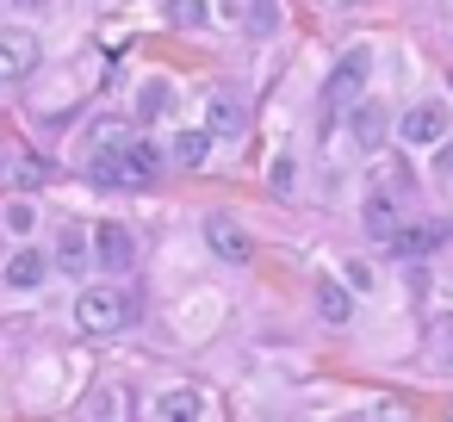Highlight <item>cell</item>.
<instances>
[{
    "mask_svg": "<svg viewBox=\"0 0 453 422\" xmlns=\"http://www.w3.org/2000/svg\"><path fill=\"white\" fill-rule=\"evenodd\" d=\"M131 317H137V298H131L125 286H88V292L75 298L81 335H119V329H131Z\"/></svg>",
    "mask_w": 453,
    "mask_h": 422,
    "instance_id": "cell-1",
    "label": "cell"
},
{
    "mask_svg": "<svg viewBox=\"0 0 453 422\" xmlns=\"http://www.w3.org/2000/svg\"><path fill=\"white\" fill-rule=\"evenodd\" d=\"M38 69V38L26 26H0V88H13Z\"/></svg>",
    "mask_w": 453,
    "mask_h": 422,
    "instance_id": "cell-2",
    "label": "cell"
},
{
    "mask_svg": "<svg viewBox=\"0 0 453 422\" xmlns=\"http://www.w3.org/2000/svg\"><path fill=\"white\" fill-rule=\"evenodd\" d=\"M366 69H372V57H366V50H348V57L335 63V75H329V88H323L329 112H348V106L366 94Z\"/></svg>",
    "mask_w": 453,
    "mask_h": 422,
    "instance_id": "cell-3",
    "label": "cell"
},
{
    "mask_svg": "<svg viewBox=\"0 0 453 422\" xmlns=\"http://www.w3.org/2000/svg\"><path fill=\"white\" fill-rule=\"evenodd\" d=\"M397 137H403L410 150H434V143L447 137V106H441V100H422V106H410V112L397 119Z\"/></svg>",
    "mask_w": 453,
    "mask_h": 422,
    "instance_id": "cell-4",
    "label": "cell"
},
{
    "mask_svg": "<svg viewBox=\"0 0 453 422\" xmlns=\"http://www.w3.org/2000/svg\"><path fill=\"white\" fill-rule=\"evenodd\" d=\"M94 261H100L106 273H125V267L137 261L131 230H125V224H100V230H94Z\"/></svg>",
    "mask_w": 453,
    "mask_h": 422,
    "instance_id": "cell-5",
    "label": "cell"
},
{
    "mask_svg": "<svg viewBox=\"0 0 453 422\" xmlns=\"http://www.w3.org/2000/svg\"><path fill=\"white\" fill-rule=\"evenodd\" d=\"M242 125H249V119H242L236 94H224V88H218V94L205 100V131H211V143H236V137H242Z\"/></svg>",
    "mask_w": 453,
    "mask_h": 422,
    "instance_id": "cell-6",
    "label": "cell"
},
{
    "mask_svg": "<svg viewBox=\"0 0 453 422\" xmlns=\"http://www.w3.org/2000/svg\"><path fill=\"white\" fill-rule=\"evenodd\" d=\"M63 273H88L94 267V230H81V224H69L63 236H57V255H50Z\"/></svg>",
    "mask_w": 453,
    "mask_h": 422,
    "instance_id": "cell-7",
    "label": "cell"
},
{
    "mask_svg": "<svg viewBox=\"0 0 453 422\" xmlns=\"http://www.w3.org/2000/svg\"><path fill=\"white\" fill-rule=\"evenodd\" d=\"M125 168H131V193H143L162 174V150L150 137H125Z\"/></svg>",
    "mask_w": 453,
    "mask_h": 422,
    "instance_id": "cell-8",
    "label": "cell"
},
{
    "mask_svg": "<svg viewBox=\"0 0 453 422\" xmlns=\"http://www.w3.org/2000/svg\"><path fill=\"white\" fill-rule=\"evenodd\" d=\"M447 242V224H410V230H391V249L403 255V261H422V255H434Z\"/></svg>",
    "mask_w": 453,
    "mask_h": 422,
    "instance_id": "cell-9",
    "label": "cell"
},
{
    "mask_svg": "<svg viewBox=\"0 0 453 422\" xmlns=\"http://www.w3.org/2000/svg\"><path fill=\"white\" fill-rule=\"evenodd\" d=\"M205 236H211V249H218L224 261H249V236H242V224H236L230 211L205 218Z\"/></svg>",
    "mask_w": 453,
    "mask_h": 422,
    "instance_id": "cell-10",
    "label": "cell"
},
{
    "mask_svg": "<svg viewBox=\"0 0 453 422\" xmlns=\"http://www.w3.org/2000/svg\"><path fill=\"white\" fill-rule=\"evenodd\" d=\"M385 125H391V119H385V106H360V100H354V119H348V131H354V143H360L366 156L385 143Z\"/></svg>",
    "mask_w": 453,
    "mask_h": 422,
    "instance_id": "cell-11",
    "label": "cell"
},
{
    "mask_svg": "<svg viewBox=\"0 0 453 422\" xmlns=\"http://www.w3.org/2000/svg\"><path fill=\"white\" fill-rule=\"evenodd\" d=\"M44 273H50V261H44L38 249H19V255L7 261V286H13V292H32Z\"/></svg>",
    "mask_w": 453,
    "mask_h": 422,
    "instance_id": "cell-12",
    "label": "cell"
},
{
    "mask_svg": "<svg viewBox=\"0 0 453 422\" xmlns=\"http://www.w3.org/2000/svg\"><path fill=\"white\" fill-rule=\"evenodd\" d=\"M156 416H162V422H199V416H205V397H199V391H162V397H156Z\"/></svg>",
    "mask_w": 453,
    "mask_h": 422,
    "instance_id": "cell-13",
    "label": "cell"
},
{
    "mask_svg": "<svg viewBox=\"0 0 453 422\" xmlns=\"http://www.w3.org/2000/svg\"><path fill=\"white\" fill-rule=\"evenodd\" d=\"M366 230H372L379 242H391V230H397V205H391V187H379V193L366 199Z\"/></svg>",
    "mask_w": 453,
    "mask_h": 422,
    "instance_id": "cell-14",
    "label": "cell"
},
{
    "mask_svg": "<svg viewBox=\"0 0 453 422\" xmlns=\"http://www.w3.org/2000/svg\"><path fill=\"white\" fill-rule=\"evenodd\" d=\"M205 156H211V131H180L174 137V162L180 168H205Z\"/></svg>",
    "mask_w": 453,
    "mask_h": 422,
    "instance_id": "cell-15",
    "label": "cell"
},
{
    "mask_svg": "<svg viewBox=\"0 0 453 422\" xmlns=\"http://www.w3.org/2000/svg\"><path fill=\"white\" fill-rule=\"evenodd\" d=\"M168 26H180V32H205V19H211V7L205 0H168Z\"/></svg>",
    "mask_w": 453,
    "mask_h": 422,
    "instance_id": "cell-16",
    "label": "cell"
},
{
    "mask_svg": "<svg viewBox=\"0 0 453 422\" xmlns=\"http://www.w3.org/2000/svg\"><path fill=\"white\" fill-rule=\"evenodd\" d=\"M168 112V81H143L137 88V119H162Z\"/></svg>",
    "mask_w": 453,
    "mask_h": 422,
    "instance_id": "cell-17",
    "label": "cell"
},
{
    "mask_svg": "<svg viewBox=\"0 0 453 422\" xmlns=\"http://www.w3.org/2000/svg\"><path fill=\"white\" fill-rule=\"evenodd\" d=\"M317 311H323V317H329V323H348V292H342V286H329V280H323V286H317Z\"/></svg>",
    "mask_w": 453,
    "mask_h": 422,
    "instance_id": "cell-18",
    "label": "cell"
},
{
    "mask_svg": "<svg viewBox=\"0 0 453 422\" xmlns=\"http://www.w3.org/2000/svg\"><path fill=\"white\" fill-rule=\"evenodd\" d=\"M0 218H7V230L13 236H32V224H38V211H32V199H13L7 211H0Z\"/></svg>",
    "mask_w": 453,
    "mask_h": 422,
    "instance_id": "cell-19",
    "label": "cell"
},
{
    "mask_svg": "<svg viewBox=\"0 0 453 422\" xmlns=\"http://www.w3.org/2000/svg\"><path fill=\"white\" fill-rule=\"evenodd\" d=\"M348 286L366 292V286H372V267H366V261H348Z\"/></svg>",
    "mask_w": 453,
    "mask_h": 422,
    "instance_id": "cell-20",
    "label": "cell"
},
{
    "mask_svg": "<svg viewBox=\"0 0 453 422\" xmlns=\"http://www.w3.org/2000/svg\"><path fill=\"white\" fill-rule=\"evenodd\" d=\"M434 174H441V180H447V174H453V143H447V150H441V156H434Z\"/></svg>",
    "mask_w": 453,
    "mask_h": 422,
    "instance_id": "cell-21",
    "label": "cell"
},
{
    "mask_svg": "<svg viewBox=\"0 0 453 422\" xmlns=\"http://www.w3.org/2000/svg\"><path fill=\"white\" fill-rule=\"evenodd\" d=\"M441 360L453 366V323H441Z\"/></svg>",
    "mask_w": 453,
    "mask_h": 422,
    "instance_id": "cell-22",
    "label": "cell"
},
{
    "mask_svg": "<svg viewBox=\"0 0 453 422\" xmlns=\"http://www.w3.org/2000/svg\"><path fill=\"white\" fill-rule=\"evenodd\" d=\"M255 26H273V0H255Z\"/></svg>",
    "mask_w": 453,
    "mask_h": 422,
    "instance_id": "cell-23",
    "label": "cell"
},
{
    "mask_svg": "<svg viewBox=\"0 0 453 422\" xmlns=\"http://www.w3.org/2000/svg\"><path fill=\"white\" fill-rule=\"evenodd\" d=\"M13 7H19V13H38V7H50V0H13Z\"/></svg>",
    "mask_w": 453,
    "mask_h": 422,
    "instance_id": "cell-24",
    "label": "cell"
},
{
    "mask_svg": "<svg viewBox=\"0 0 453 422\" xmlns=\"http://www.w3.org/2000/svg\"><path fill=\"white\" fill-rule=\"evenodd\" d=\"M342 7H360V0H342Z\"/></svg>",
    "mask_w": 453,
    "mask_h": 422,
    "instance_id": "cell-25",
    "label": "cell"
}]
</instances>
